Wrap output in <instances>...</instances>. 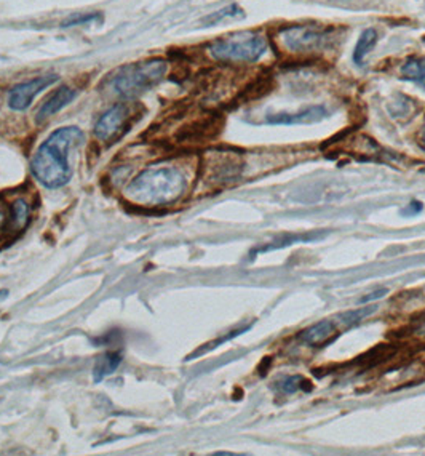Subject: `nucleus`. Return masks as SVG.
<instances>
[{
	"label": "nucleus",
	"mask_w": 425,
	"mask_h": 456,
	"mask_svg": "<svg viewBox=\"0 0 425 456\" xmlns=\"http://www.w3.org/2000/svg\"><path fill=\"white\" fill-rule=\"evenodd\" d=\"M83 131L77 127H64L48 136L30 160V172L40 185L48 189H58L72 178L69 151L82 144Z\"/></svg>",
	"instance_id": "1"
},
{
	"label": "nucleus",
	"mask_w": 425,
	"mask_h": 456,
	"mask_svg": "<svg viewBox=\"0 0 425 456\" xmlns=\"http://www.w3.org/2000/svg\"><path fill=\"white\" fill-rule=\"evenodd\" d=\"M184 191V175L172 167H160L139 173L126 187V197L135 204L159 206L176 202Z\"/></svg>",
	"instance_id": "2"
},
{
	"label": "nucleus",
	"mask_w": 425,
	"mask_h": 456,
	"mask_svg": "<svg viewBox=\"0 0 425 456\" xmlns=\"http://www.w3.org/2000/svg\"><path fill=\"white\" fill-rule=\"evenodd\" d=\"M167 74V63L163 59H149L143 63L128 64L121 68L112 82L114 93L125 100L138 98L139 95L154 88Z\"/></svg>",
	"instance_id": "3"
},
{
	"label": "nucleus",
	"mask_w": 425,
	"mask_h": 456,
	"mask_svg": "<svg viewBox=\"0 0 425 456\" xmlns=\"http://www.w3.org/2000/svg\"><path fill=\"white\" fill-rule=\"evenodd\" d=\"M267 39L256 33H237L212 42L208 52L226 63H254L267 52Z\"/></svg>",
	"instance_id": "4"
},
{
	"label": "nucleus",
	"mask_w": 425,
	"mask_h": 456,
	"mask_svg": "<svg viewBox=\"0 0 425 456\" xmlns=\"http://www.w3.org/2000/svg\"><path fill=\"white\" fill-rule=\"evenodd\" d=\"M336 30L315 26H289L280 30V40L293 53H320L334 45Z\"/></svg>",
	"instance_id": "5"
},
{
	"label": "nucleus",
	"mask_w": 425,
	"mask_h": 456,
	"mask_svg": "<svg viewBox=\"0 0 425 456\" xmlns=\"http://www.w3.org/2000/svg\"><path fill=\"white\" fill-rule=\"evenodd\" d=\"M128 119H130V107L125 103L112 106L109 111L101 115L100 120L95 125V135L102 143L112 144L119 138L125 135L128 130Z\"/></svg>",
	"instance_id": "6"
},
{
	"label": "nucleus",
	"mask_w": 425,
	"mask_h": 456,
	"mask_svg": "<svg viewBox=\"0 0 425 456\" xmlns=\"http://www.w3.org/2000/svg\"><path fill=\"white\" fill-rule=\"evenodd\" d=\"M206 181L211 186H226L235 181L241 173V160L232 152H216L206 163Z\"/></svg>",
	"instance_id": "7"
},
{
	"label": "nucleus",
	"mask_w": 425,
	"mask_h": 456,
	"mask_svg": "<svg viewBox=\"0 0 425 456\" xmlns=\"http://www.w3.org/2000/svg\"><path fill=\"white\" fill-rule=\"evenodd\" d=\"M54 82H58V76L52 74L35 77L32 81L16 85V87L10 90L8 106L13 109V111H26L30 106V103H32L34 96L39 95L40 91L45 90L47 87H50Z\"/></svg>",
	"instance_id": "8"
},
{
	"label": "nucleus",
	"mask_w": 425,
	"mask_h": 456,
	"mask_svg": "<svg viewBox=\"0 0 425 456\" xmlns=\"http://www.w3.org/2000/svg\"><path fill=\"white\" fill-rule=\"evenodd\" d=\"M328 111L323 106H311L299 112H280L270 114L265 117L267 124L272 125H296V124H315L326 117Z\"/></svg>",
	"instance_id": "9"
},
{
	"label": "nucleus",
	"mask_w": 425,
	"mask_h": 456,
	"mask_svg": "<svg viewBox=\"0 0 425 456\" xmlns=\"http://www.w3.org/2000/svg\"><path fill=\"white\" fill-rule=\"evenodd\" d=\"M334 338H336V325L331 320H321L299 333V341L312 348L330 344Z\"/></svg>",
	"instance_id": "10"
},
{
	"label": "nucleus",
	"mask_w": 425,
	"mask_h": 456,
	"mask_svg": "<svg viewBox=\"0 0 425 456\" xmlns=\"http://www.w3.org/2000/svg\"><path fill=\"white\" fill-rule=\"evenodd\" d=\"M77 91L71 87H61L58 90H54L53 93L48 96V98L42 103L40 109L37 111V122H44L48 117L56 114L61 111L64 106H68L69 103L76 98Z\"/></svg>",
	"instance_id": "11"
},
{
	"label": "nucleus",
	"mask_w": 425,
	"mask_h": 456,
	"mask_svg": "<svg viewBox=\"0 0 425 456\" xmlns=\"http://www.w3.org/2000/svg\"><path fill=\"white\" fill-rule=\"evenodd\" d=\"M120 362H121V356L119 352H106V354H102L95 363V368H93L95 381L100 382L104 380L106 376L114 373L115 370L119 368Z\"/></svg>",
	"instance_id": "12"
},
{
	"label": "nucleus",
	"mask_w": 425,
	"mask_h": 456,
	"mask_svg": "<svg viewBox=\"0 0 425 456\" xmlns=\"http://www.w3.org/2000/svg\"><path fill=\"white\" fill-rule=\"evenodd\" d=\"M402 72L408 81L422 85L425 88V57H412L406 59Z\"/></svg>",
	"instance_id": "13"
},
{
	"label": "nucleus",
	"mask_w": 425,
	"mask_h": 456,
	"mask_svg": "<svg viewBox=\"0 0 425 456\" xmlns=\"http://www.w3.org/2000/svg\"><path fill=\"white\" fill-rule=\"evenodd\" d=\"M376 42H378V33H376L374 29L363 30V34L360 35V39H358L354 50L355 64L364 63V58H366V54L371 52V48L376 45Z\"/></svg>",
	"instance_id": "14"
},
{
	"label": "nucleus",
	"mask_w": 425,
	"mask_h": 456,
	"mask_svg": "<svg viewBox=\"0 0 425 456\" xmlns=\"http://www.w3.org/2000/svg\"><path fill=\"white\" fill-rule=\"evenodd\" d=\"M318 237H321V234H320V233H315V234H306V235H288V237H285V239L275 240V242H270L269 245L264 247V248H261L259 252L263 253V252L278 250V248L289 247V245H293V243H299V242H311V240L318 239Z\"/></svg>",
	"instance_id": "15"
},
{
	"label": "nucleus",
	"mask_w": 425,
	"mask_h": 456,
	"mask_svg": "<svg viewBox=\"0 0 425 456\" xmlns=\"http://www.w3.org/2000/svg\"><path fill=\"white\" fill-rule=\"evenodd\" d=\"M243 16H245V13H243V10L239 7V5H229V7L206 16L203 23L208 24V26H212V24L221 23L222 20H226V18H243Z\"/></svg>",
	"instance_id": "16"
},
{
	"label": "nucleus",
	"mask_w": 425,
	"mask_h": 456,
	"mask_svg": "<svg viewBox=\"0 0 425 456\" xmlns=\"http://www.w3.org/2000/svg\"><path fill=\"white\" fill-rule=\"evenodd\" d=\"M376 311L374 306H368V308H360V309H355V311H350V312H345L342 314L339 320H341V324L344 325H355L358 322H361L364 317H368V315H371Z\"/></svg>",
	"instance_id": "17"
},
{
	"label": "nucleus",
	"mask_w": 425,
	"mask_h": 456,
	"mask_svg": "<svg viewBox=\"0 0 425 456\" xmlns=\"http://www.w3.org/2000/svg\"><path fill=\"white\" fill-rule=\"evenodd\" d=\"M277 387L285 394H293L296 391H299V389H311L309 381L304 380L302 376H289V378L278 382Z\"/></svg>",
	"instance_id": "18"
},
{
	"label": "nucleus",
	"mask_w": 425,
	"mask_h": 456,
	"mask_svg": "<svg viewBox=\"0 0 425 456\" xmlns=\"http://www.w3.org/2000/svg\"><path fill=\"white\" fill-rule=\"evenodd\" d=\"M29 221V206L24 202L23 199H18L13 204V224L15 228L21 229L26 226V223Z\"/></svg>",
	"instance_id": "19"
},
{
	"label": "nucleus",
	"mask_w": 425,
	"mask_h": 456,
	"mask_svg": "<svg viewBox=\"0 0 425 456\" xmlns=\"http://www.w3.org/2000/svg\"><path fill=\"white\" fill-rule=\"evenodd\" d=\"M101 20L100 13H90V15H77V16H71L66 20L61 26L63 28H71V26H80V24H90L93 21Z\"/></svg>",
	"instance_id": "20"
},
{
	"label": "nucleus",
	"mask_w": 425,
	"mask_h": 456,
	"mask_svg": "<svg viewBox=\"0 0 425 456\" xmlns=\"http://www.w3.org/2000/svg\"><path fill=\"white\" fill-rule=\"evenodd\" d=\"M412 334H416L419 338H425V319L417 320V324L412 328Z\"/></svg>",
	"instance_id": "21"
},
{
	"label": "nucleus",
	"mask_w": 425,
	"mask_h": 456,
	"mask_svg": "<svg viewBox=\"0 0 425 456\" xmlns=\"http://www.w3.org/2000/svg\"><path fill=\"white\" fill-rule=\"evenodd\" d=\"M387 293V290H384V288H382V290H379V291H374V293H371V295H369V296H364L363 298V303H366V301H373V300H379V298H382V296H384Z\"/></svg>",
	"instance_id": "22"
},
{
	"label": "nucleus",
	"mask_w": 425,
	"mask_h": 456,
	"mask_svg": "<svg viewBox=\"0 0 425 456\" xmlns=\"http://www.w3.org/2000/svg\"><path fill=\"white\" fill-rule=\"evenodd\" d=\"M422 210V205L419 204V202H412L409 204L408 206V210H405V215H408V213H412V215H416V213H419Z\"/></svg>",
	"instance_id": "23"
},
{
	"label": "nucleus",
	"mask_w": 425,
	"mask_h": 456,
	"mask_svg": "<svg viewBox=\"0 0 425 456\" xmlns=\"http://www.w3.org/2000/svg\"><path fill=\"white\" fill-rule=\"evenodd\" d=\"M7 220H8L7 211H5L4 206H0V230H4L5 224H7Z\"/></svg>",
	"instance_id": "24"
},
{
	"label": "nucleus",
	"mask_w": 425,
	"mask_h": 456,
	"mask_svg": "<svg viewBox=\"0 0 425 456\" xmlns=\"http://www.w3.org/2000/svg\"><path fill=\"white\" fill-rule=\"evenodd\" d=\"M422 139H424V143H425V125H424V130H422Z\"/></svg>",
	"instance_id": "25"
}]
</instances>
